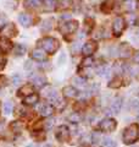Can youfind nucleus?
I'll return each instance as SVG.
<instances>
[{"label":"nucleus","instance_id":"obj_1","mask_svg":"<svg viewBox=\"0 0 139 147\" xmlns=\"http://www.w3.org/2000/svg\"><path fill=\"white\" fill-rule=\"evenodd\" d=\"M38 45L48 54H54L59 49V42L51 37H44L40 40H38Z\"/></svg>","mask_w":139,"mask_h":147},{"label":"nucleus","instance_id":"obj_2","mask_svg":"<svg viewBox=\"0 0 139 147\" xmlns=\"http://www.w3.org/2000/svg\"><path fill=\"white\" fill-rule=\"evenodd\" d=\"M138 125L136 124H132V125L127 126L124 129L123 134H122V140L126 145H131L133 142H136L138 139Z\"/></svg>","mask_w":139,"mask_h":147},{"label":"nucleus","instance_id":"obj_3","mask_svg":"<svg viewBox=\"0 0 139 147\" xmlns=\"http://www.w3.org/2000/svg\"><path fill=\"white\" fill-rule=\"evenodd\" d=\"M124 30V20L123 17L121 16H117L114 20V24H112V32L116 37H120L122 34V32Z\"/></svg>","mask_w":139,"mask_h":147},{"label":"nucleus","instance_id":"obj_4","mask_svg":"<svg viewBox=\"0 0 139 147\" xmlns=\"http://www.w3.org/2000/svg\"><path fill=\"white\" fill-rule=\"evenodd\" d=\"M68 136H70V130L67 126L61 125L56 127V131H55V137L60 141V142H65L68 140Z\"/></svg>","mask_w":139,"mask_h":147},{"label":"nucleus","instance_id":"obj_5","mask_svg":"<svg viewBox=\"0 0 139 147\" xmlns=\"http://www.w3.org/2000/svg\"><path fill=\"white\" fill-rule=\"evenodd\" d=\"M77 28H78L77 21H68V22H65L63 25L60 26V31H61L63 34H71Z\"/></svg>","mask_w":139,"mask_h":147},{"label":"nucleus","instance_id":"obj_6","mask_svg":"<svg viewBox=\"0 0 139 147\" xmlns=\"http://www.w3.org/2000/svg\"><path fill=\"white\" fill-rule=\"evenodd\" d=\"M116 125H117L116 120H114V119H111V118H106L100 123V129L105 132H111L116 129Z\"/></svg>","mask_w":139,"mask_h":147},{"label":"nucleus","instance_id":"obj_7","mask_svg":"<svg viewBox=\"0 0 139 147\" xmlns=\"http://www.w3.org/2000/svg\"><path fill=\"white\" fill-rule=\"evenodd\" d=\"M96 49H98V44H96V42H94V40H89V42H87L82 47V53L84 54L86 57H90Z\"/></svg>","mask_w":139,"mask_h":147},{"label":"nucleus","instance_id":"obj_8","mask_svg":"<svg viewBox=\"0 0 139 147\" xmlns=\"http://www.w3.org/2000/svg\"><path fill=\"white\" fill-rule=\"evenodd\" d=\"M62 92H63V96L66 98H75V97L78 96V91L73 86H66L62 90Z\"/></svg>","mask_w":139,"mask_h":147},{"label":"nucleus","instance_id":"obj_9","mask_svg":"<svg viewBox=\"0 0 139 147\" xmlns=\"http://www.w3.org/2000/svg\"><path fill=\"white\" fill-rule=\"evenodd\" d=\"M39 113L41 114V117H51L54 113V107L50 104H43L39 108Z\"/></svg>","mask_w":139,"mask_h":147},{"label":"nucleus","instance_id":"obj_10","mask_svg":"<svg viewBox=\"0 0 139 147\" xmlns=\"http://www.w3.org/2000/svg\"><path fill=\"white\" fill-rule=\"evenodd\" d=\"M132 53H133V50L128 43H122L120 45V54H121V57L128 58V57H131Z\"/></svg>","mask_w":139,"mask_h":147},{"label":"nucleus","instance_id":"obj_11","mask_svg":"<svg viewBox=\"0 0 139 147\" xmlns=\"http://www.w3.org/2000/svg\"><path fill=\"white\" fill-rule=\"evenodd\" d=\"M121 107H122V98L121 97H116L112 100V104H111V110H112V113L118 114L120 110H121Z\"/></svg>","mask_w":139,"mask_h":147},{"label":"nucleus","instance_id":"obj_12","mask_svg":"<svg viewBox=\"0 0 139 147\" xmlns=\"http://www.w3.org/2000/svg\"><path fill=\"white\" fill-rule=\"evenodd\" d=\"M18 21H20V24L25 27H29L32 25V18L29 15H27V13H20Z\"/></svg>","mask_w":139,"mask_h":147},{"label":"nucleus","instance_id":"obj_13","mask_svg":"<svg viewBox=\"0 0 139 147\" xmlns=\"http://www.w3.org/2000/svg\"><path fill=\"white\" fill-rule=\"evenodd\" d=\"M32 58L37 61H43L45 60V52L41 49H35L32 52Z\"/></svg>","mask_w":139,"mask_h":147},{"label":"nucleus","instance_id":"obj_14","mask_svg":"<svg viewBox=\"0 0 139 147\" xmlns=\"http://www.w3.org/2000/svg\"><path fill=\"white\" fill-rule=\"evenodd\" d=\"M34 93V87L32 86V85H27V86H23L22 88L18 90V96H22V94H25L26 97L27 96H29V94H33Z\"/></svg>","mask_w":139,"mask_h":147},{"label":"nucleus","instance_id":"obj_15","mask_svg":"<svg viewBox=\"0 0 139 147\" xmlns=\"http://www.w3.org/2000/svg\"><path fill=\"white\" fill-rule=\"evenodd\" d=\"M11 48H12V44H11V42L9 39H6V38H1V39H0V49H1L4 53L9 52Z\"/></svg>","mask_w":139,"mask_h":147},{"label":"nucleus","instance_id":"obj_16","mask_svg":"<svg viewBox=\"0 0 139 147\" xmlns=\"http://www.w3.org/2000/svg\"><path fill=\"white\" fill-rule=\"evenodd\" d=\"M56 0H44V10L45 11H54L56 7Z\"/></svg>","mask_w":139,"mask_h":147},{"label":"nucleus","instance_id":"obj_17","mask_svg":"<svg viewBox=\"0 0 139 147\" xmlns=\"http://www.w3.org/2000/svg\"><path fill=\"white\" fill-rule=\"evenodd\" d=\"M38 94L37 93H33V94H29L27 96V97L23 99V103L25 104H28V105H32V104H35L37 102H38Z\"/></svg>","mask_w":139,"mask_h":147},{"label":"nucleus","instance_id":"obj_18","mask_svg":"<svg viewBox=\"0 0 139 147\" xmlns=\"http://www.w3.org/2000/svg\"><path fill=\"white\" fill-rule=\"evenodd\" d=\"M4 33H6L5 36H7V37H12V36H16L17 30L15 28V26H13L12 24H10V25L5 26V28H4Z\"/></svg>","mask_w":139,"mask_h":147},{"label":"nucleus","instance_id":"obj_19","mask_svg":"<svg viewBox=\"0 0 139 147\" xmlns=\"http://www.w3.org/2000/svg\"><path fill=\"white\" fill-rule=\"evenodd\" d=\"M98 74L100 76H104V77H109L110 74H111V69L109 66H101L100 69H98Z\"/></svg>","mask_w":139,"mask_h":147},{"label":"nucleus","instance_id":"obj_20","mask_svg":"<svg viewBox=\"0 0 139 147\" xmlns=\"http://www.w3.org/2000/svg\"><path fill=\"white\" fill-rule=\"evenodd\" d=\"M73 84H75V86L83 88V87L87 86V81H86V79H83V77H75V79H73Z\"/></svg>","mask_w":139,"mask_h":147},{"label":"nucleus","instance_id":"obj_21","mask_svg":"<svg viewBox=\"0 0 139 147\" xmlns=\"http://www.w3.org/2000/svg\"><path fill=\"white\" fill-rule=\"evenodd\" d=\"M112 0H106V1L103 4V6H101V10H103L105 13H109V12H111V10H112Z\"/></svg>","mask_w":139,"mask_h":147},{"label":"nucleus","instance_id":"obj_22","mask_svg":"<svg viewBox=\"0 0 139 147\" xmlns=\"http://www.w3.org/2000/svg\"><path fill=\"white\" fill-rule=\"evenodd\" d=\"M39 5H40V0H26V3H25V6L32 7V9L38 7Z\"/></svg>","mask_w":139,"mask_h":147},{"label":"nucleus","instance_id":"obj_23","mask_svg":"<svg viewBox=\"0 0 139 147\" xmlns=\"http://www.w3.org/2000/svg\"><path fill=\"white\" fill-rule=\"evenodd\" d=\"M15 53H16V55H18V57H21V55H23L26 53V47L23 44H16Z\"/></svg>","mask_w":139,"mask_h":147},{"label":"nucleus","instance_id":"obj_24","mask_svg":"<svg viewBox=\"0 0 139 147\" xmlns=\"http://www.w3.org/2000/svg\"><path fill=\"white\" fill-rule=\"evenodd\" d=\"M137 7V1L136 0H127L126 1V9L128 11H133Z\"/></svg>","mask_w":139,"mask_h":147},{"label":"nucleus","instance_id":"obj_25","mask_svg":"<svg viewBox=\"0 0 139 147\" xmlns=\"http://www.w3.org/2000/svg\"><path fill=\"white\" fill-rule=\"evenodd\" d=\"M33 82H34V86L41 87L43 85H45V79H44V77H40V76H35Z\"/></svg>","mask_w":139,"mask_h":147},{"label":"nucleus","instance_id":"obj_26","mask_svg":"<svg viewBox=\"0 0 139 147\" xmlns=\"http://www.w3.org/2000/svg\"><path fill=\"white\" fill-rule=\"evenodd\" d=\"M103 147H115V141L106 137V139L103 140Z\"/></svg>","mask_w":139,"mask_h":147},{"label":"nucleus","instance_id":"obj_27","mask_svg":"<svg viewBox=\"0 0 139 147\" xmlns=\"http://www.w3.org/2000/svg\"><path fill=\"white\" fill-rule=\"evenodd\" d=\"M93 63H94L93 58H92V57H87L86 59H83L82 65L84 66V67H89V66H92V64H93Z\"/></svg>","mask_w":139,"mask_h":147},{"label":"nucleus","instance_id":"obj_28","mask_svg":"<svg viewBox=\"0 0 139 147\" xmlns=\"http://www.w3.org/2000/svg\"><path fill=\"white\" fill-rule=\"evenodd\" d=\"M121 82H122V80H121V77H116V79L114 80V81H111V84L109 85V87H120L121 86Z\"/></svg>","mask_w":139,"mask_h":147},{"label":"nucleus","instance_id":"obj_29","mask_svg":"<svg viewBox=\"0 0 139 147\" xmlns=\"http://www.w3.org/2000/svg\"><path fill=\"white\" fill-rule=\"evenodd\" d=\"M68 120L72 121V123H78V121L81 120V118H80V115H78L77 113H72L71 115L68 117Z\"/></svg>","mask_w":139,"mask_h":147},{"label":"nucleus","instance_id":"obj_30","mask_svg":"<svg viewBox=\"0 0 139 147\" xmlns=\"http://www.w3.org/2000/svg\"><path fill=\"white\" fill-rule=\"evenodd\" d=\"M4 110H5L6 114H11L12 113V104H11V102H6L5 104H4Z\"/></svg>","mask_w":139,"mask_h":147},{"label":"nucleus","instance_id":"obj_31","mask_svg":"<svg viewBox=\"0 0 139 147\" xmlns=\"http://www.w3.org/2000/svg\"><path fill=\"white\" fill-rule=\"evenodd\" d=\"M84 24H86V26H87V32H89L90 30H92V27H93V24H94V21L92 20V18H86L84 20Z\"/></svg>","mask_w":139,"mask_h":147},{"label":"nucleus","instance_id":"obj_32","mask_svg":"<svg viewBox=\"0 0 139 147\" xmlns=\"http://www.w3.org/2000/svg\"><path fill=\"white\" fill-rule=\"evenodd\" d=\"M92 141H93V144H99V141H100V134H98V132H93V135H92Z\"/></svg>","mask_w":139,"mask_h":147},{"label":"nucleus","instance_id":"obj_33","mask_svg":"<svg viewBox=\"0 0 139 147\" xmlns=\"http://www.w3.org/2000/svg\"><path fill=\"white\" fill-rule=\"evenodd\" d=\"M21 81H22V77L20 76V75H13L12 76V84L13 85H20L21 84Z\"/></svg>","mask_w":139,"mask_h":147},{"label":"nucleus","instance_id":"obj_34","mask_svg":"<svg viewBox=\"0 0 139 147\" xmlns=\"http://www.w3.org/2000/svg\"><path fill=\"white\" fill-rule=\"evenodd\" d=\"M6 82H7L6 77L3 76V75H0V87H4V86L6 85Z\"/></svg>","mask_w":139,"mask_h":147},{"label":"nucleus","instance_id":"obj_35","mask_svg":"<svg viewBox=\"0 0 139 147\" xmlns=\"http://www.w3.org/2000/svg\"><path fill=\"white\" fill-rule=\"evenodd\" d=\"M99 88H100L99 84H94V85L92 86V93H95V92H98V91H99Z\"/></svg>","mask_w":139,"mask_h":147},{"label":"nucleus","instance_id":"obj_36","mask_svg":"<svg viewBox=\"0 0 139 147\" xmlns=\"http://www.w3.org/2000/svg\"><path fill=\"white\" fill-rule=\"evenodd\" d=\"M12 129H13V130H21V129H22V125H21V124L13 123V124H12Z\"/></svg>","mask_w":139,"mask_h":147},{"label":"nucleus","instance_id":"obj_37","mask_svg":"<svg viewBox=\"0 0 139 147\" xmlns=\"http://www.w3.org/2000/svg\"><path fill=\"white\" fill-rule=\"evenodd\" d=\"M132 108L133 109H138L139 108V100H133L132 102Z\"/></svg>","mask_w":139,"mask_h":147},{"label":"nucleus","instance_id":"obj_38","mask_svg":"<svg viewBox=\"0 0 139 147\" xmlns=\"http://www.w3.org/2000/svg\"><path fill=\"white\" fill-rule=\"evenodd\" d=\"M133 60L136 61V63H138V64H139V50H138V52H137L136 54L133 55Z\"/></svg>","mask_w":139,"mask_h":147},{"label":"nucleus","instance_id":"obj_39","mask_svg":"<svg viewBox=\"0 0 139 147\" xmlns=\"http://www.w3.org/2000/svg\"><path fill=\"white\" fill-rule=\"evenodd\" d=\"M25 69H27V70L32 69V63H31V61H27V63L25 64Z\"/></svg>","mask_w":139,"mask_h":147},{"label":"nucleus","instance_id":"obj_40","mask_svg":"<svg viewBox=\"0 0 139 147\" xmlns=\"http://www.w3.org/2000/svg\"><path fill=\"white\" fill-rule=\"evenodd\" d=\"M62 20H68V18H71V15H68V13H65V15L61 16Z\"/></svg>","mask_w":139,"mask_h":147},{"label":"nucleus","instance_id":"obj_41","mask_svg":"<svg viewBox=\"0 0 139 147\" xmlns=\"http://www.w3.org/2000/svg\"><path fill=\"white\" fill-rule=\"evenodd\" d=\"M3 26H5V20L3 17H0V27H3Z\"/></svg>","mask_w":139,"mask_h":147},{"label":"nucleus","instance_id":"obj_42","mask_svg":"<svg viewBox=\"0 0 139 147\" xmlns=\"http://www.w3.org/2000/svg\"><path fill=\"white\" fill-rule=\"evenodd\" d=\"M51 124H53V120H49V121H48V127L51 126Z\"/></svg>","mask_w":139,"mask_h":147},{"label":"nucleus","instance_id":"obj_43","mask_svg":"<svg viewBox=\"0 0 139 147\" xmlns=\"http://www.w3.org/2000/svg\"><path fill=\"white\" fill-rule=\"evenodd\" d=\"M138 37H139V31H138Z\"/></svg>","mask_w":139,"mask_h":147},{"label":"nucleus","instance_id":"obj_44","mask_svg":"<svg viewBox=\"0 0 139 147\" xmlns=\"http://www.w3.org/2000/svg\"><path fill=\"white\" fill-rule=\"evenodd\" d=\"M134 147H137V146H134Z\"/></svg>","mask_w":139,"mask_h":147},{"label":"nucleus","instance_id":"obj_45","mask_svg":"<svg viewBox=\"0 0 139 147\" xmlns=\"http://www.w3.org/2000/svg\"><path fill=\"white\" fill-rule=\"evenodd\" d=\"M138 118H139V115H138Z\"/></svg>","mask_w":139,"mask_h":147}]
</instances>
